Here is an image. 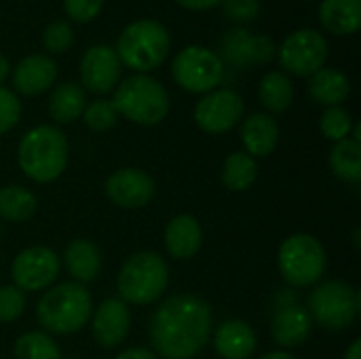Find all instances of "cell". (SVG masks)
<instances>
[{
	"label": "cell",
	"mask_w": 361,
	"mask_h": 359,
	"mask_svg": "<svg viewBox=\"0 0 361 359\" xmlns=\"http://www.w3.org/2000/svg\"><path fill=\"white\" fill-rule=\"evenodd\" d=\"M212 307L192 294L167 298L150 320L152 353L163 359H195L212 334Z\"/></svg>",
	"instance_id": "1"
},
{
	"label": "cell",
	"mask_w": 361,
	"mask_h": 359,
	"mask_svg": "<svg viewBox=\"0 0 361 359\" xmlns=\"http://www.w3.org/2000/svg\"><path fill=\"white\" fill-rule=\"evenodd\" d=\"M21 171L40 184L57 180L68 165V140L55 125H38L30 129L17 148Z\"/></svg>",
	"instance_id": "2"
},
{
	"label": "cell",
	"mask_w": 361,
	"mask_h": 359,
	"mask_svg": "<svg viewBox=\"0 0 361 359\" xmlns=\"http://www.w3.org/2000/svg\"><path fill=\"white\" fill-rule=\"evenodd\" d=\"M93 311V300L82 284H59L44 292L36 305L40 326L53 334H74L82 330Z\"/></svg>",
	"instance_id": "3"
},
{
	"label": "cell",
	"mask_w": 361,
	"mask_h": 359,
	"mask_svg": "<svg viewBox=\"0 0 361 359\" xmlns=\"http://www.w3.org/2000/svg\"><path fill=\"white\" fill-rule=\"evenodd\" d=\"M171 49V36L167 28L157 19L131 21L116 40V55L123 66L144 74L159 68Z\"/></svg>",
	"instance_id": "4"
},
{
	"label": "cell",
	"mask_w": 361,
	"mask_h": 359,
	"mask_svg": "<svg viewBox=\"0 0 361 359\" xmlns=\"http://www.w3.org/2000/svg\"><path fill=\"white\" fill-rule=\"evenodd\" d=\"M114 110L137 125H159L169 112L167 89L148 74H133L116 85L110 99Z\"/></svg>",
	"instance_id": "5"
},
{
	"label": "cell",
	"mask_w": 361,
	"mask_h": 359,
	"mask_svg": "<svg viewBox=\"0 0 361 359\" xmlns=\"http://www.w3.org/2000/svg\"><path fill=\"white\" fill-rule=\"evenodd\" d=\"M169 284L167 262L154 252L133 254L118 273V294L123 303L152 305L163 296Z\"/></svg>",
	"instance_id": "6"
},
{
	"label": "cell",
	"mask_w": 361,
	"mask_h": 359,
	"mask_svg": "<svg viewBox=\"0 0 361 359\" xmlns=\"http://www.w3.org/2000/svg\"><path fill=\"white\" fill-rule=\"evenodd\" d=\"M279 273L292 288H309L326 273V250L313 235L296 233L279 248Z\"/></svg>",
	"instance_id": "7"
},
{
	"label": "cell",
	"mask_w": 361,
	"mask_h": 359,
	"mask_svg": "<svg viewBox=\"0 0 361 359\" xmlns=\"http://www.w3.org/2000/svg\"><path fill=\"white\" fill-rule=\"evenodd\" d=\"M360 309V292L347 281L332 279L313 290L307 311L319 326L328 330H343L357 320Z\"/></svg>",
	"instance_id": "8"
},
{
	"label": "cell",
	"mask_w": 361,
	"mask_h": 359,
	"mask_svg": "<svg viewBox=\"0 0 361 359\" xmlns=\"http://www.w3.org/2000/svg\"><path fill=\"white\" fill-rule=\"evenodd\" d=\"M173 80L190 93H209L224 78V61L207 47H186L171 63Z\"/></svg>",
	"instance_id": "9"
},
{
	"label": "cell",
	"mask_w": 361,
	"mask_h": 359,
	"mask_svg": "<svg viewBox=\"0 0 361 359\" xmlns=\"http://www.w3.org/2000/svg\"><path fill=\"white\" fill-rule=\"evenodd\" d=\"M328 40L311 28L292 32L279 47V63L286 72L296 76H311L328 61Z\"/></svg>",
	"instance_id": "10"
},
{
	"label": "cell",
	"mask_w": 361,
	"mask_h": 359,
	"mask_svg": "<svg viewBox=\"0 0 361 359\" xmlns=\"http://www.w3.org/2000/svg\"><path fill=\"white\" fill-rule=\"evenodd\" d=\"M15 288L21 292H38L49 288L59 275V258L51 248L32 245L21 250L11 267Z\"/></svg>",
	"instance_id": "11"
},
{
	"label": "cell",
	"mask_w": 361,
	"mask_h": 359,
	"mask_svg": "<svg viewBox=\"0 0 361 359\" xmlns=\"http://www.w3.org/2000/svg\"><path fill=\"white\" fill-rule=\"evenodd\" d=\"M245 104L233 89H214L205 93L195 108V123L205 133H224L243 118Z\"/></svg>",
	"instance_id": "12"
},
{
	"label": "cell",
	"mask_w": 361,
	"mask_h": 359,
	"mask_svg": "<svg viewBox=\"0 0 361 359\" xmlns=\"http://www.w3.org/2000/svg\"><path fill=\"white\" fill-rule=\"evenodd\" d=\"M277 55V44L271 36H254L243 28H235L220 38L218 57L231 66H264L271 63Z\"/></svg>",
	"instance_id": "13"
},
{
	"label": "cell",
	"mask_w": 361,
	"mask_h": 359,
	"mask_svg": "<svg viewBox=\"0 0 361 359\" xmlns=\"http://www.w3.org/2000/svg\"><path fill=\"white\" fill-rule=\"evenodd\" d=\"M123 74V63L116 51L108 44H95L85 51L80 59V78L91 93H110L116 89Z\"/></svg>",
	"instance_id": "14"
},
{
	"label": "cell",
	"mask_w": 361,
	"mask_h": 359,
	"mask_svg": "<svg viewBox=\"0 0 361 359\" xmlns=\"http://www.w3.org/2000/svg\"><path fill=\"white\" fill-rule=\"evenodd\" d=\"M106 195L123 209H140L154 197V180L142 169L125 167L106 180Z\"/></svg>",
	"instance_id": "15"
},
{
	"label": "cell",
	"mask_w": 361,
	"mask_h": 359,
	"mask_svg": "<svg viewBox=\"0 0 361 359\" xmlns=\"http://www.w3.org/2000/svg\"><path fill=\"white\" fill-rule=\"evenodd\" d=\"M129 326H131L129 307H127V303H123L118 298L104 300L95 309L93 322H91L95 341L106 349L118 347L125 341V336L129 334Z\"/></svg>",
	"instance_id": "16"
},
{
	"label": "cell",
	"mask_w": 361,
	"mask_h": 359,
	"mask_svg": "<svg viewBox=\"0 0 361 359\" xmlns=\"http://www.w3.org/2000/svg\"><path fill=\"white\" fill-rule=\"evenodd\" d=\"M57 78V63L44 53L23 57L13 70V87L21 95H40L53 87Z\"/></svg>",
	"instance_id": "17"
},
{
	"label": "cell",
	"mask_w": 361,
	"mask_h": 359,
	"mask_svg": "<svg viewBox=\"0 0 361 359\" xmlns=\"http://www.w3.org/2000/svg\"><path fill=\"white\" fill-rule=\"evenodd\" d=\"M313 332V317L305 307L286 305L277 311L271 324V334L277 345L292 349L300 347Z\"/></svg>",
	"instance_id": "18"
},
{
	"label": "cell",
	"mask_w": 361,
	"mask_h": 359,
	"mask_svg": "<svg viewBox=\"0 0 361 359\" xmlns=\"http://www.w3.org/2000/svg\"><path fill=\"white\" fill-rule=\"evenodd\" d=\"M214 347L224 359H250L256 353L258 339L252 326L243 320H228L220 324L214 336Z\"/></svg>",
	"instance_id": "19"
},
{
	"label": "cell",
	"mask_w": 361,
	"mask_h": 359,
	"mask_svg": "<svg viewBox=\"0 0 361 359\" xmlns=\"http://www.w3.org/2000/svg\"><path fill=\"white\" fill-rule=\"evenodd\" d=\"M203 243V231L197 218L182 214L176 216L167 229H165V248L171 258L176 260H188L192 258Z\"/></svg>",
	"instance_id": "20"
},
{
	"label": "cell",
	"mask_w": 361,
	"mask_h": 359,
	"mask_svg": "<svg viewBox=\"0 0 361 359\" xmlns=\"http://www.w3.org/2000/svg\"><path fill=\"white\" fill-rule=\"evenodd\" d=\"M241 140L250 157H269L279 144V125L271 114L256 112L243 121Z\"/></svg>",
	"instance_id": "21"
},
{
	"label": "cell",
	"mask_w": 361,
	"mask_h": 359,
	"mask_svg": "<svg viewBox=\"0 0 361 359\" xmlns=\"http://www.w3.org/2000/svg\"><path fill=\"white\" fill-rule=\"evenodd\" d=\"M319 23L336 36L355 34L361 28V0H322Z\"/></svg>",
	"instance_id": "22"
},
{
	"label": "cell",
	"mask_w": 361,
	"mask_h": 359,
	"mask_svg": "<svg viewBox=\"0 0 361 359\" xmlns=\"http://www.w3.org/2000/svg\"><path fill=\"white\" fill-rule=\"evenodd\" d=\"M66 267L68 273L76 279V284H89L95 281L102 273V254L97 245H93L87 239H74L66 248Z\"/></svg>",
	"instance_id": "23"
},
{
	"label": "cell",
	"mask_w": 361,
	"mask_h": 359,
	"mask_svg": "<svg viewBox=\"0 0 361 359\" xmlns=\"http://www.w3.org/2000/svg\"><path fill=\"white\" fill-rule=\"evenodd\" d=\"M309 93L315 102L324 104L326 108L343 104L351 93V83L345 72L336 68H322L311 74Z\"/></svg>",
	"instance_id": "24"
},
{
	"label": "cell",
	"mask_w": 361,
	"mask_h": 359,
	"mask_svg": "<svg viewBox=\"0 0 361 359\" xmlns=\"http://www.w3.org/2000/svg\"><path fill=\"white\" fill-rule=\"evenodd\" d=\"M87 108V93L78 83H61L49 97V114L55 123H72L82 116Z\"/></svg>",
	"instance_id": "25"
},
{
	"label": "cell",
	"mask_w": 361,
	"mask_h": 359,
	"mask_svg": "<svg viewBox=\"0 0 361 359\" xmlns=\"http://www.w3.org/2000/svg\"><path fill=\"white\" fill-rule=\"evenodd\" d=\"M258 97L269 112H286L294 102V83L286 72H269L258 85Z\"/></svg>",
	"instance_id": "26"
},
{
	"label": "cell",
	"mask_w": 361,
	"mask_h": 359,
	"mask_svg": "<svg viewBox=\"0 0 361 359\" xmlns=\"http://www.w3.org/2000/svg\"><path fill=\"white\" fill-rule=\"evenodd\" d=\"M330 167L332 171L347 182H360L361 180V144L345 138L334 144L330 150Z\"/></svg>",
	"instance_id": "27"
},
{
	"label": "cell",
	"mask_w": 361,
	"mask_h": 359,
	"mask_svg": "<svg viewBox=\"0 0 361 359\" xmlns=\"http://www.w3.org/2000/svg\"><path fill=\"white\" fill-rule=\"evenodd\" d=\"M258 176V167L254 157L247 152H233L222 167V182L228 190L233 193H243L247 190Z\"/></svg>",
	"instance_id": "28"
},
{
	"label": "cell",
	"mask_w": 361,
	"mask_h": 359,
	"mask_svg": "<svg viewBox=\"0 0 361 359\" xmlns=\"http://www.w3.org/2000/svg\"><path fill=\"white\" fill-rule=\"evenodd\" d=\"M36 197L17 184L0 188V216L8 222H23L36 212Z\"/></svg>",
	"instance_id": "29"
},
{
	"label": "cell",
	"mask_w": 361,
	"mask_h": 359,
	"mask_svg": "<svg viewBox=\"0 0 361 359\" xmlns=\"http://www.w3.org/2000/svg\"><path fill=\"white\" fill-rule=\"evenodd\" d=\"M59 355L57 343L44 332H27L15 343L17 359H59Z\"/></svg>",
	"instance_id": "30"
},
{
	"label": "cell",
	"mask_w": 361,
	"mask_h": 359,
	"mask_svg": "<svg viewBox=\"0 0 361 359\" xmlns=\"http://www.w3.org/2000/svg\"><path fill=\"white\" fill-rule=\"evenodd\" d=\"M319 129H322L324 138H328L336 144V142L349 138V133L353 129L351 114L341 106H330V108H326V112L319 118Z\"/></svg>",
	"instance_id": "31"
},
{
	"label": "cell",
	"mask_w": 361,
	"mask_h": 359,
	"mask_svg": "<svg viewBox=\"0 0 361 359\" xmlns=\"http://www.w3.org/2000/svg\"><path fill=\"white\" fill-rule=\"evenodd\" d=\"M85 125L93 131H108L116 125L118 121V112L114 110L112 102L108 99H95L91 104H87L85 112H82Z\"/></svg>",
	"instance_id": "32"
},
{
	"label": "cell",
	"mask_w": 361,
	"mask_h": 359,
	"mask_svg": "<svg viewBox=\"0 0 361 359\" xmlns=\"http://www.w3.org/2000/svg\"><path fill=\"white\" fill-rule=\"evenodd\" d=\"M74 42V30L68 21H51L42 32V44L49 53H63Z\"/></svg>",
	"instance_id": "33"
},
{
	"label": "cell",
	"mask_w": 361,
	"mask_h": 359,
	"mask_svg": "<svg viewBox=\"0 0 361 359\" xmlns=\"http://www.w3.org/2000/svg\"><path fill=\"white\" fill-rule=\"evenodd\" d=\"M25 309V296L15 286L0 288V324H11L21 317Z\"/></svg>",
	"instance_id": "34"
},
{
	"label": "cell",
	"mask_w": 361,
	"mask_h": 359,
	"mask_svg": "<svg viewBox=\"0 0 361 359\" xmlns=\"http://www.w3.org/2000/svg\"><path fill=\"white\" fill-rule=\"evenodd\" d=\"M19 116H21L19 97L11 89L0 87V135L11 131L17 125Z\"/></svg>",
	"instance_id": "35"
},
{
	"label": "cell",
	"mask_w": 361,
	"mask_h": 359,
	"mask_svg": "<svg viewBox=\"0 0 361 359\" xmlns=\"http://www.w3.org/2000/svg\"><path fill=\"white\" fill-rule=\"evenodd\" d=\"M220 6L222 13L237 23L254 21L260 15V0H222Z\"/></svg>",
	"instance_id": "36"
},
{
	"label": "cell",
	"mask_w": 361,
	"mask_h": 359,
	"mask_svg": "<svg viewBox=\"0 0 361 359\" xmlns=\"http://www.w3.org/2000/svg\"><path fill=\"white\" fill-rule=\"evenodd\" d=\"M104 2L106 0H63V8L70 19L78 23H87L102 13Z\"/></svg>",
	"instance_id": "37"
},
{
	"label": "cell",
	"mask_w": 361,
	"mask_h": 359,
	"mask_svg": "<svg viewBox=\"0 0 361 359\" xmlns=\"http://www.w3.org/2000/svg\"><path fill=\"white\" fill-rule=\"evenodd\" d=\"M176 2L188 11H207V8L220 6L222 0H176Z\"/></svg>",
	"instance_id": "38"
},
{
	"label": "cell",
	"mask_w": 361,
	"mask_h": 359,
	"mask_svg": "<svg viewBox=\"0 0 361 359\" xmlns=\"http://www.w3.org/2000/svg\"><path fill=\"white\" fill-rule=\"evenodd\" d=\"M116 359H157V355H154L150 349H144V347H131V349H125L123 353H118Z\"/></svg>",
	"instance_id": "39"
},
{
	"label": "cell",
	"mask_w": 361,
	"mask_h": 359,
	"mask_svg": "<svg viewBox=\"0 0 361 359\" xmlns=\"http://www.w3.org/2000/svg\"><path fill=\"white\" fill-rule=\"evenodd\" d=\"M11 74V63H8V59H6V55H2L0 53V87H2V83L6 80V76Z\"/></svg>",
	"instance_id": "40"
},
{
	"label": "cell",
	"mask_w": 361,
	"mask_h": 359,
	"mask_svg": "<svg viewBox=\"0 0 361 359\" xmlns=\"http://www.w3.org/2000/svg\"><path fill=\"white\" fill-rule=\"evenodd\" d=\"M345 359H361V341H353V345L345 353Z\"/></svg>",
	"instance_id": "41"
},
{
	"label": "cell",
	"mask_w": 361,
	"mask_h": 359,
	"mask_svg": "<svg viewBox=\"0 0 361 359\" xmlns=\"http://www.w3.org/2000/svg\"><path fill=\"white\" fill-rule=\"evenodd\" d=\"M260 359H296V358H294V355H290V353H286V351H273V353L262 355Z\"/></svg>",
	"instance_id": "42"
},
{
	"label": "cell",
	"mask_w": 361,
	"mask_h": 359,
	"mask_svg": "<svg viewBox=\"0 0 361 359\" xmlns=\"http://www.w3.org/2000/svg\"><path fill=\"white\" fill-rule=\"evenodd\" d=\"M353 243H355V248L360 250V229H355V233H353Z\"/></svg>",
	"instance_id": "43"
},
{
	"label": "cell",
	"mask_w": 361,
	"mask_h": 359,
	"mask_svg": "<svg viewBox=\"0 0 361 359\" xmlns=\"http://www.w3.org/2000/svg\"><path fill=\"white\" fill-rule=\"evenodd\" d=\"M0 235H2V226H0Z\"/></svg>",
	"instance_id": "44"
},
{
	"label": "cell",
	"mask_w": 361,
	"mask_h": 359,
	"mask_svg": "<svg viewBox=\"0 0 361 359\" xmlns=\"http://www.w3.org/2000/svg\"><path fill=\"white\" fill-rule=\"evenodd\" d=\"M70 359H76V358H70Z\"/></svg>",
	"instance_id": "45"
}]
</instances>
